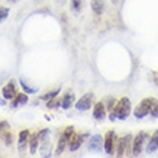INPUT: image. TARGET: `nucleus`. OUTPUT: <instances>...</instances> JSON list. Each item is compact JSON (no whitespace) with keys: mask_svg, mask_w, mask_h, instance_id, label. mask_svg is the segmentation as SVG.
I'll return each instance as SVG.
<instances>
[{"mask_svg":"<svg viewBox=\"0 0 158 158\" xmlns=\"http://www.w3.org/2000/svg\"><path fill=\"white\" fill-rule=\"evenodd\" d=\"M115 142H117V134H115V131H108V134L105 135L104 147H102L108 155H114V152H115Z\"/></svg>","mask_w":158,"mask_h":158,"instance_id":"nucleus-6","label":"nucleus"},{"mask_svg":"<svg viewBox=\"0 0 158 158\" xmlns=\"http://www.w3.org/2000/svg\"><path fill=\"white\" fill-rule=\"evenodd\" d=\"M154 82H155V85L158 86V73H154Z\"/></svg>","mask_w":158,"mask_h":158,"instance_id":"nucleus-26","label":"nucleus"},{"mask_svg":"<svg viewBox=\"0 0 158 158\" xmlns=\"http://www.w3.org/2000/svg\"><path fill=\"white\" fill-rule=\"evenodd\" d=\"M117 2H118V0H112V3H117Z\"/></svg>","mask_w":158,"mask_h":158,"instance_id":"nucleus-28","label":"nucleus"},{"mask_svg":"<svg viewBox=\"0 0 158 158\" xmlns=\"http://www.w3.org/2000/svg\"><path fill=\"white\" fill-rule=\"evenodd\" d=\"M9 129H10V127H9L7 122H6V121H2V122H0V137H2L6 131H9Z\"/></svg>","mask_w":158,"mask_h":158,"instance_id":"nucleus-24","label":"nucleus"},{"mask_svg":"<svg viewBox=\"0 0 158 158\" xmlns=\"http://www.w3.org/2000/svg\"><path fill=\"white\" fill-rule=\"evenodd\" d=\"M0 105L3 106V105H6V99H0Z\"/></svg>","mask_w":158,"mask_h":158,"instance_id":"nucleus-27","label":"nucleus"},{"mask_svg":"<svg viewBox=\"0 0 158 158\" xmlns=\"http://www.w3.org/2000/svg\"><path fill=\"white\" fill-rule=\"evenodd\" d=\"M94 94L92 92H88V94H85V95L81 98V99L78 101L75 104L76 109L78 111H88V109H91L92 106V101H94Z\"/></svg>","mask_w":158,"mask_h":158,"instance_id":"nucleus-8","label":"nucleus"},{"mask_svg":"<svg viewBox=\"0 0 158 158\" xmlns=\"http://www.w3.org/2000/svg\"><path fill=\"white\" fill-rule=\"evenodd\" d=\"M10 2H16V0H10Z\"/></svg>","mask_w":158,"mask_h":158,"instance_id":"nucleus-29","label":"nucleus"},{"mask_svg":"<svg viewBox=\"0 0 158 158\" xmlns=\"http://www.w3.org/2000/svg\"><path fill=\"white\" fill-rule=\"evenodd\" d=\"M2 138L4 139L6 145H10V144H12V134H10V129H9V131H6V132L2 135Z\"/></svg>","mask_w":158,"mask_h":158,"instance_id":"nucleus-23","label":"nucleus"},{"mask_svg":"<svg viewBox=\"0 0 158 158\" xmlns=\"http://www.w3.org/2000/svg\"><path fill=\"white\" fill-rule=\"evenodd\" d=\"M89 150L91 151H95V152H99L102 151V147H104V139L101 137L99 134H95L94 137L89 139Z\"/></svg>","mask_w":158,"mask_h":158,"instance_id":"nucleus-10","label":"nucleus"},{"mask_svg":"<svg viewBox=\"0 0 158 158\" xmlns=\"http://www.w3.org/2000/svg\"><path fill=\"white\" fill-rule=\"evenodd\" d=\"M91 7H92V10H94V13H96V15H102L105 6H104V2H102V0H92Z\"/></svg>","mask_w":158,"mask_h":158,"instance_id":"nucleus-17","label":"nucleus"},{"mask_svg":"<svg viewBox=\"0 0 158 158\" xmlns=\"http://www.w3.org/2000/svg\"><path fill=\"white\" fill-rule=\"evenodd\" d=\"M106 117V106L104 105V102H96L94 106V118L96 121H102Z\"/></svg>","mask_w":158,"mask_h":158,"instance_id":"nucleus-12","label":"nucleus"},{"mask_svg":"<svg viewBox=\"0 0 158 158\" xmlns=\"http://www.w3.org/2000/svg\"><path fill=\"white\" fill-rule=\"evenodd\" d=\"M59 91H60V89H55V91H52V92H48V94H45V95L42 96V99L43 101L52 99V98H55L56 95H59Z\"/></svg>","mask_w":158,"mask_h":158,"instance_id":"nucleus-19","label":"nucleus"},{"mask_svg":"<svg viewBox=\"0 0 158 158\" xmlns=\"http://www.w3.org/2000/svg\"><path fill=\"white\" fill-rule=\"evenodd\" d=\"M72 134H73V127H68L63 131V134L60 135V138H59V141H58V145H56V155H60L65 151V148L68 145V141H69Z\"/></svg>","mask_w":158,"mask_h":158,"instance_id":"nucleus-5","label":"nucleus"},{"mask_svg":"<svg viewBox=\"0 0 158 158\" xmlns=\"http://www.w3.org/2000/svg\"><path fill=\"white\" fill-rule=\"evenodd\" d=\"M112 114L115 117V119H121V121L127 119L129 117V114H131V101L127 96L121 98L118 102H115Z\"/></svg>","mask_w":158,"mask_h":158,"instance_id":"nucleus-1","label":"nucleus"},{"mask_svg":"<svg viewBox=\"0 0 158 158\" xmlns=\"http://www.w3.org/2000/svg\"><path fill=\"white\" fill-rule=\"evenodd\" d=\"M157 150H158V129L148 138V141H147V152H148V154H152V152H155Z\"/></svg>","mask_w":158,"mask_h":158,"instance_id":"nucleus-13","label":"nucleus"},{"mask_svg":"<svg viewBox=\"0 0 158 158\" xmlns=\"http://www.w3.org/2000/svg\"><path fill=\"white\" fill-rule=\"evenodd\" d=\"M2 92H3V98L6 101L13 99V98L16 96V85H15V81H9L7 85H4Z\"/></svg>","mask_w":158,"mask_h":158,"instance_id":"nucleus-11","label":"nucleus"},{"mask_svg":"<svg viewBox=\"0 0 158 158\" xmlns=\"http://www.w3.org/2000/svg\"><path fill=\"white\" fill-rule=\"evenodd\" d=\"M59 105H60V101L56 99V98H52V99L48 101V108H50V109L56 108V106H59Z\"/></svg>","mask_w":158,"mask_h":158,"instance_id":"nucleus-21","label":"nucleus"},{"mask_svg":"<svg viewBox=\"0 0 158 158\" xmlns=\"http://www.w3.org/2000/svg\"><path fill=\"white\" fill-rule=\"evenodd\" d=\"M27 101H29V96L27 94H16V96L13 98V102H12V108H17L19 105H25L27 104Z\"/></svg>","mask_w":158,"mask_h":158,"instance_id":"nucleus-16","label":"nucleus"},{"mask_svg":"<svg viewBox=\"0 0 158 158\" xmlns=\"http://www.w3.org/2000/svg\"><path fill=\"white\" fill-rule=\"evenodd\" d=\"M29 150L32 155H36V151L39 150V135L38 134H32L29 137Z\"/></svg>","mask_w":158,"mask_h":158,"instance_id":"nucleus-15","label":"nucleus"},{"mask_svg":"<svg viewBox=\"0 0 158 158\" xmlns=\"http://www.w3.org/2000/svg\"><path fill=\"white\" fill-rule=\"evenodd\" d=\"M20 85L26 94H36V91H38V88H30L29 85L25 82V79H20Z\"/></svg>","mask_w":158,"mask_h":158,"instance_id":"nucleus-18","label":"nucleus"},{"mask_svg":"<svg viewBox=\"0 0 158 158\" xmlns=\"http://www.w3.org/2000/svg\"><path fill=\"white\" fill-rule=\"evenodd\" d=\"M151 117H154V118H158V104L154 106V109L151 111Z\"/></svg>","mask_w":158,"mask_h":158,"instance_id":"nucleus-25","label":"nucleus"},{"mask_svg":"<svg viewBox=\"0 0 158 158\" xmlns=\"http://www.w3.org/2000/svg\"><path fill=\"white\" fill-rule=\"evenodd\" d=\"M29 137H30V132L29 129H23L19 132V139H17V150L20 152V155H25L26 154V148L29 145Z\"/></svg>","mask_w":158,"mask_h":158,"instance_id":"nucleus-7","label":"nucleus"},{"mask_svg":"<svg viewBox=\"0 0 158 158\" xmlns=\"http://www.w3.org/2000/svg\"><path fill=\"white\" fill-rule=\"evenodd\" d=\"M73 104H75V95H73V92H66L65 96H63V99L60 101V106L63 109H69Z\"/></svg>","mask_w":158,"mask_h":158,"instance_id":"nucleus-14","label":"nucleus"},{"mask_svg":"<svg viewBox=\"0 0 158 158\" xmlns=\"http://www.w3.org/2000/svg\"><path fill=\"white\" fill-rule=\"evenodd\" d=\"M132 141V135H124L121 138H117L115 142V154L117 157H124V155H129V142Z\"/></svg>","mask_w":158,"mask_h":158,"instance_id":"nucleus-3","label":"nucleus"},{"mask_svg":"<svg viewBox=\"0 0 158 158\" xmlns=\"http://www.w3.org/2000/svg\"><path fill=\"white\" fill-rule=\"evenodd\" d=\"M148 138H150V135H148L145 131H141V132L137 134V137L134 138V141H131L132 142V155L134 157L141 155L142 150H144V145L147 144Z\"/></svg>","mask_w":158,"mask_h":158,"instance_id":"nucleus-4","label":"nucleus"},{"mask_svg":"<svg viewBox=\"0 0 158 158\" xmlns=\"http://www.w3.org/2000/svg\"><path fill=\"white\" fill-rule=\"evenodd\" d=\"M83 138H85V135H82V134H72L69 141H68V148L71 151L79 150V147L82 145L83 142Z\"/></svg>","mask_w":158,"mask_h":158,"instance_id":"nucleus-9","label":"nucleus"},{"mask_svg":"<svg viewBox=\"0 0 158 158\" xmlns=\"http://www.w3.org/2000/svg\"><path fill=\"white\" fill-rule=\"evenodd\" d=\"M71 4H72V9L75 12H79L81 7H82V0H71Z\"/></svg>","mask_w":158,"mask_h":158,"instance_id":"nucleus-22","label":"nucleus"},{"mask_svg":"<svg viewBox=\"0 0 158 158\" xmlns=\"http://www.w3.org/2000/svg\"><path fill=\"white\" fill-rule=\"evenodd\" d=\"M9 16V9L7 7H0V23L4 22Z\"/></svg>","mask_w":158,"mask_h":158,"instance_id":"nucleus-20","label":"nucleus"},{"mask_svg":"<svg viewBox=\"0 0 158 158\" xmlns=\"http://www.w3.org/2000/svg\"><path fill=\"white\" fill-rule=\"evenodd\" d=\"M158 104V101L155 98H145L141 101V104H138V106L134 111V117L137 119H142L144 117L150 115L151 111L154 109V106Z\"/></svg>","mask_w":158,"mask_h":158,"instance_id":"nucleus-2","label":"nucleus"}]
</instances>
